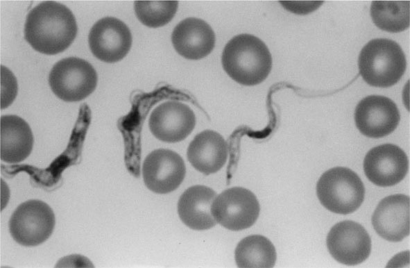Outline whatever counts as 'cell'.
Instances as JSON below:
<instances>
[{
    "instance_id": "9",
    "label": "cell",
    "mask_w": 410,
    "mask_h": 268,
    "mask_svg": "<svg viewBox=\"0 0 410 268\" xmlns=\"http://www.w3.org/2000/svg\"><path fill=\"white\" fill-rule=\"evenodd\" d=\"M132 41V34L128 26L113 17L99 19L88 35L92 53L105 62H116L123 58L131 48Z\"/></svg>"
},
{
    "instance_id": "20",
    "label": "cell",
    "mask_w": 410,
    "mask_h": 268,
    "mask_svg": "<svg viewBox=\"0 0 410 268\" xmlns=\"http://www.w3.org/2000/svg\"><path fill=\"white\" fill-rule=\"evenodd\" d=\"M370 15L380 29L391 33L402 31L409 26V1H374Z\"/></svg>"
},
{
    "instance_id": "1",
    "label": "cell",
    "mask_w": 410,
    "mask_h": 268,
    "mask_svg": "<svg viewBox=\"0 0 410 268\" xmlns=\"http://www.w3.org/2000/svg\"><path fill=\"white\" fill-rule=\"evenodd\" d=\"M77 32L73 12L56 1L41 2L26 15L24 38L42 53L54 55L62 52L74 42Z\"/></svg>"
},
{
    "instance_id": "6",
    "label": "cell",
    "mask_w": 410,
    "mask_h": 268,
    "mask_svg": "<svg viewBox=\"0 0 410 268\" xmlns=\"http://www.w3.org/2000/svg\"><path fill=\"white\" fill-rule=\"evenodd\" d=\"M55 217L45 202L31 199L17 206L10 217L8 228L13 240L24 246H35L51 235Z\"/></svg>"
},
{
    "instance_id": "8",
    "label": "cell",
    "mask_w": 410,
    "mask_h": 268,
    "mask_svg": "<svg viewBox=\"0 0 410 268\" xmlns=\"http://www.w3.org/2000/svg\"><path fill=\"white\" fill-rule=\"evenodd\" d=\"M331 256L341 264L353 266L365 261L371 251V240L360 224L345 220L334 225L327 235Z\"/></svg>"
},
{
    "instance_id": "19",
    "label": "cell",
    "mask_w": 410,
    "mask_h": 268,
    "mask_svg": "<svg viewBox=\"0 0 410 268\" xmlns=\"http://www.w3.org/2000/svg\"><path fill=\"white\" fill-rule=\"evenodd\" d=\"M276 258L273 243L260 235L244 237L234 251V258L239 267H273Z\"/></svg>"
},
{
    "instance_id": "5",
    "label": "cell",
    "mask_w": 410,
    "mask_h": 268,
    "mask_svg": "<svg viewBox=\"0 0 410 268\" xmlns=\"http://www.w3.org/2000/svg\"><path fill=\"white\" fill-rule=\"evenodd\" d=\"M97 80L93 66L76 57L61 59L53 66L49 75L53 92L68 102L79 101L88 97L95 90Z\"/></svg>"
},
{
    "instance_id": "4",
    "label": "cell",
    "mask_w": 410,
    "mask_h": 268,
    "mask_svg": "<svg viewBox=\"0 0 410 268\" xmlns=\"http://www.w3.org/2000/svg\"><path fill=\"white\" fill-rule=\"evenodd\" d=\"M316 194L328 210L341 215L356 211L365 197V187L359 176L349 168L336 167L325 171L318 181Z\"/></svg>"
},
{
    "instance_id": "7",
    "label": "cell",
    "mask_w": 410,
    "mask_h": 268,
    "mask_svg": "<svg viewBox=\"0 0 410 268\" xmlns=\"http://www.w3.org/2000/svg\"><path fill=\"white\" fill-rule=\"evenodd\" d=\"M260 206L256 196L241 187L227 189L216 196L212 212L216 223L231 231L252 226L257 221Z\"/></svg>"
},
{
    "instance_id": "3",
    "label": "cell",
    "mask_w": 410,
    "mask_h": 268,
    "mask_svg": "<svg viewBox=\"0 0 410 268\" xmlns=\"http://www.w3.org/2000/svg\"><path fill=\"white\" fill-rule=\"evenodd\" d=\"M358 66L364 80L370 85L388 87L397 83L407 66L401 47L387 38L370 40L361 49Z\"/></svg>"
},
{
    "instance_id": "11",
    "label": "cell",
    "mask_w": 410,
    "mask_h": 268,
    "mask_svg": "<svg viewBox=\"0 0 410 268\" xmlns=\"http://www.w3.org/2000/svg\"><path fill=\"white\" fill-rule=\"evenodd\" d=\"M400 114L391 99L370 95L362 99L355 111V122L360 133L368 137L379 138L391 134L398 126Z\"/></svg>"
},
{
    "instance_id": "16",
    "label": "cell",
    "mask_w": 410,
    "mask_h": 268,
    "mask_svg": "<svg viewBox=\"0 0 410 268\" xmlns=\"http://www.w3.org/2000/svg\"><path fill=\"white\" fill-rule=\"evenodd\" d=\"M228 144L217 132L205 130L197 134L190 142L187 156L191 165L205 175L214 174L225 164Z\"/></svg>"
},
{
    "instance_id": "17",
    "label": "cell",
    "mask_w": 410,
    "mask_h": 268,
    "mask_svg": "<svg viewBox=\"0 0 410 268\" xmlns=\"http://www.w3.org/2000/svg\"><path fill=\"white\" fill-rule=\"evenodd\" d=\"M216 192L205 185H194L187 188L178 203V212L181 221L189 228L207 230L214 227L216 221L212 212Z\"/></svg>"
},
{
    "instance_id": "18",
    "label": "cell",
    "mask_w": 410,
    "mask_h": 268,
    "mask_svg": "<svg viewBox=\"0 0 410 268\" xmlns=\"http://www.w3.org/2000/svg\"><path fill=\"white\" fill-rule=\"evenodd\" d=\"M1 159L17 163L31 154L34 137L28 124L15 115L1 117Z\"/></svg>"
},
{
    "instance_id": "10",
    "label": "cell",
    "mask_w": 410,
    "mask_h": 268,
    "mask_svg": "<svg viewBox=\"0 0 410 268\" xmlns=\"http://www.w3.org/2000/svg\"><path fill=\"white\" fill-rule=\"evenodd\" d=\"M186 174L185 164L176 152L166 149L151 151L142 165L145 185L157 194H167L176 190Z\"/></svg>"
},
{
    "instance_id": "22",
    "label": "cell",
    "mask_w": 410,
    "mask_h": 268,
    "mask_svg": "<svg viewBox=\"0 0 410 268\" xmlns=\"http://www.w3.org/2000/svg\"><path fill=\"white\" fill-rule=\"evenodd\" d=\"M17 94L16 78L6 67L1 65V109L11 104Z\"/></svg>"
},
{
    "instance_id": "14",
    "label": "cell",
    "mask_w": 410,
    "mask_h": 268,
    "mask_svg": "<svg viewBox=\"0 0 410 268\" xmlns=\"http://www.w3.org/2000/svg\"><path fill=\"white\" fill-rule=\"evenodd\" d=\"M410 199L402 194H392L382 199L372 216L375 232L393 242L402 241L409 234Z\"/></svg>"
},
{
    "instance_id": "2",
    "label": "cell",
    "mask_w": 410,
    "mask_h": 268,
    "mask_svg": "<svg viewBox=\"0 0 410 268\" xmlns=\"http://www.w3.org/2000/svg\"><path fill=\"white\" fill-rule=\"evenodd\" d=\"M221 62L228 75L244 85L264 81L272 68V56L265 43L250 34L233 37L225 46Z\"/></svg>"
},
{
    "instance_id": "21",
    "label": "cell",
    "mask_w": 410,
    "mask_h": 268,
    "mask_svg": "<svg viewBox=\"0 0 410 268\" xmlns=\"http://www.w3.org/2000/svg\"><path fill=\"white\" fill-rule=\"evenodd\" d=\"M178 6V1H136L134 3L138 19L143 24L152 28L168 24L174 17Z\"/></svg>"
},
{
    "instance_id": "13",
    "label": "cell",
    "mask_w": 410,
    "mask_h": 268,
    "mask_svg": "<svg viewBox=\"0 0 410 268\" xmlns=\"http://www.w3.org/2000/svg\"><path fill=\"white\" fill-rule=\"evenodd\" d=\"M196 117L186 104L176 101H165L151 113L148 127L158 140L169 143L185 140L194 130Z\"/></svg>"
},
{
    "instance_id": "15",
    "label": "cell",
    "mask_w": 410,
    "mask_h": 268,
    "mask_svg": "<svg viewBox=\"0 0 410 268\" xmlns=\"http://www.w3.org/2000/svg\"><path fill=\"white\" fill-rule=\"evenodd\" d=\"M176 51L190 60H199L209 55L215 44V34L204 20L188 17L180 22L171 34Z\"/></svg>"
},
{
    "instance_id": "12",
    "label": "cell",
    "mask_w": 410,
    "mask_h": 268,
    "mask_svg": "<svg viewBox=\"0 0 410 268\" xmlns=\"http://www.w3.org/2000/svg\"><path fill=\"white\" fill-rule=\"evenodd\" d=\"M367 178L379 187L395 185L406 176L409 160L405 152L393 144H383L372 148L364 160Z\"/></svg>"
}]
</instances>
